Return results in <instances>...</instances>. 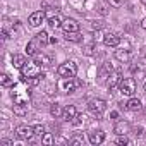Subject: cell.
Instances as JSON below:
<instances>
[{
    "mask_svg": "<svg viewBox=\"0 0 146 146\" xmlns=\"http://www.w3.org/2000/svg\"><path fill=\"white\" fill-rule=\"evenodd\" d=\"M79 84L81 83L76 78H60L57 81V90L62 91V93H74Z\"/></svg>",
    "mask_w": 146,
    "mask_h": 146,
    "instance_id": "cell-1",
    "label": "cell"
},
{
    "mask_svg": "<svg viewBox=\"0 0 146 146\" xmlns=\"http://www.w3.org/2000/svg\"><path fill=\"white\" fill-rule=\"evenodd\" d=\"M21 74H23V81L38 78V76H41V67L36 62H26V65L21 69Z\"/></svg>",
    "mask_w": 146,
    "mask_h": 146,
    "instance_id": "cell-2",
    "label": "cell"
},
{
    "mask_svg": "<svg viewBox=\"0 0 146 146\" xmlns=\"http://www.w3.org/2000/svg\"><path fill=\"white\" fill-rule=\"evenodd\" d=\"M57 72H58L60 78H76V74H78V65H76V62L67 60V62H64V64L58 65Z\"/></svg>",
    "mask_w": 146,
    "mask_h": 146,
    "instance_id": "cell-3",
    "label": "cell"
},
{
    "mask_svg": "<svg viewBox=\"0 0 146 146\" xmlns=\"http://www.w3.org/2000/svg\"><path fill=\"white\" fill-rule=\"evenodd\" d=\"M119 91L124 95V96H132L136 93V81L134 78H124L119 84Z\"/></svg>",
    "mask_w": 146,
    "mask_h": 146,
    "instance_id": "cell-4",
    "label": "cell"
},
{
    "mask_svg": "<svg viewBox=\"0 0 146 146\" xmlns=\"http://www.w3.org/2000/svg\"><path fill=\"white\" fill-rule=\"evenodd\" d=\"M88 110L93 113V115H102L105 110H107V102L102 100V98H95L88 103Z\"/></svg>",
    "mask_w": 146,
    "mask_h": 146,
    "instance_id": "cell-5",
    "label": "cell"
},
{
    "mask_svg": "<svg viewBox=\"0 0 146 146\" xmlns=\"http://www.w3.org/2000/svg\"><path fill=\"white\" fill-rule=\"evenodd\" d=\"M16 136H17L19 139L31 141L33 136H35V131H33V127H29V125H26V124H19V125L16 127Z\"/></svg>",
    "mask_w": 146,
    "mask_h": 146,
    "instance_id": "cell-6",
    "label": "cell"
},
{
    "mask_svg": "<svg viewBox=\"0 0 146 146\" xmlns=\"http://www.w3.org/2000/svg\"><path fill=\"white\" fill-rule=\"evenodd\" d=\"M45 19H46V14H45L43 11H36V12H33V14L29 16L28 23H29L31 28H38V26H41V23H43Z\"/></svg>",
    "mask_w": 146,
    "mask_h": 146,
    "instance_id": "cell-7",
    "label": "cell"
},
{
    "mask_svg": "<svg viewBox=\"0 0 146 146\" xmlns=\"http://www.w3.org/2000/svg\"><path fill=\"white\" fill-rule=\"evenodd\" d=\"M88 137H90V143H91V144L98 146V144H102V143L105 141V132H103L102 129H93V131L88 132Z\"/></svg>",
    "mask_w": 146,
    "mask_h": 146,
    "instance_id": "cell-8",
    "label": "cell"
},
{
    "mask_svg": "<svg viewBox=\"0 0 146 146\" xmlns=\"http://www.w3.org/2000/svg\"><path fill=\"white\" fill-rule=\"evenodd\" d=\"M62 29H64V33H76V31H79V23L76 19L65 17L62 21Z\"/></svg>",
    "mask_w": 146,
    "mask_h": 146,
    "instance_id": "cell-9",
    "label": "cell"
},
{
    "mask_svg": "<svg viewBox=\"0 0 146 146\" xmlns=\"http://www.w3.org/2000/svg\"><path fill=\"white\" fill-rule=\"evenodd\" d=\"M103 43L107 46H119L120 45V36L113 31H108V33L103 35Z\"/></svg>",
    "mask_w": 146,
    "mask_h": 146,
    "instance_id": "cell-10",
    "label": "cell"
},
{
    "mask_svg": "<svg viewBox=\"0 0 146 146\" xmlns=\"http://www.w3.org/2000/svg\"><path fill=\"white\" fill-rule=\"evenodd\" d=\"M113 132H115L117 136L129 134V132H131V124H129V122H125V120H120V122H117V124H115Z\"/></svg>",
    "mask_w": 146,
    "mask_h": 146,
    "instance_id": "cell-11",
    "label": "cell"
},
{
    "mask_svg": "<svg viewBox=\"0 0 146 146\" xmlns=\"http://www.w3.org/2000/svg\"><path fill=\"white\" fill-rule=\"evenodd\" d=\"M120 81H122V78H120V72H112V74H110V79H108V83H107V88H108V91H113L115 88H119Z\"/></svg>",
    "mask_w": 146,
    "mask_h": 146,
    "instance_id": "cell-12",
    "label": "cell"
},
{
    "mask_svg": "<svg viewBox=\"0 0 146 146\" xmlns=\"http://www.w3.org/2000/svg\"><path fill=\"white\" fill-rule=\"evenodd\" d=\"M78 117V108H76V105H67L65 108H64V119L65 120H74Z\"/></svg>",
    "mask_w": 146,
    "mask_h": 146,
    "instance_id": "cell-13",
    "label": "cell"
},
{
    "mask_svg": "<svg viewBox=\"0 0 146 146\" xmlns=\"http://www.w3.org/2000/svg\"><path fill=\"white\" fill-rule=\"evenodd\" d=\"M35 62H36L41 69H46V67H50L52 58L46 57V55H43V53H36V55H35Z\"/></svg>",
    "mask_w": 146,
    "mask_h": 146,
    "instance_id": "cell-14",
    "label": "cell"
},
{
    "mask_svg": "<svg viewBox=\"0 0 146 146\" xmlns=\"http://www.w3.org/2000/svg\"><path fill=\"white\" fill-rule=\"evenodd\" d=\"M46 17H48V24H50L52 28H55V29H57V28H62V21H64V19H60L57 12H55V14H53V12H48Z\"/></svg>",
    "mask_w": 146,
    "mask_h": 146,
    "instance_id": "cell-15",
    "label": "cell"
},
{
    "mask_svg": "<svg viewBox=\"0 0 146 146\" xmlns=\"http://www.w3.org/2000/svg\"><path fill=\"white\" fill-rule=\"evenodd\" d=\"M40 48H41V45L38 43V40H36V38H33V40H31V41L26 45V53L35 57V55L38 53V50H40Z\"/></svg>",
    "mask_w": 146,
    "mask_h": 146,
    "instance_id": "cell-16",
    "label": "cell"
},
{
    "mask_svg": "<svg viewBox=\"0 0 146 146\" xmlns=\"http://www.w3.org/2000/svg\"><path fill=\"white\" fill-rule=\"evenodd\" d=\"M141 105H143V103H141L139 98H132V96H131V100L125 103V108L131 110V112H137V110L141 108Z\"/></svg>",
    "mask_w": 146,
    "mask_h": 146,
    "instance_id": "cell-17",
    "label": "cell"
},
{
    "mask_svg": "<svg viewBox=\"0 0 146 146\" xmlns=\"http://www.w3.org/2000/svg\"><path fill=\"white\" fill-rule=\"evenodd\" d=\"M26 62H28V60H26V57H24V55H12V65H14L16 69H19V70H21V69L26 65Z\"/></svg>",
    "mask_w": 146,
    "mask_h": 146,
    "instance_id": "cell-18",
    "label": "cell"
},
{
    "mask_svg": "<svg viewBox=\"0 0 146 146\" xmlns=\"http://www.w3.org/2000/svg\"><path fill=\"white\" fill-rule=\"evenodd\" d=\"M35 38L38 40V43H40L41 46H46V45L50 43V36H48V33H46V31H41V33H38Z\"/></svg>",
    "mask_w": 146,
    "mask_h": 146,
    "instance_id": "cell-19",
    "label": "cell"
},
{
    "mask_svg": "<svg viewBox=\"0 0 146 146\" xmlns=\"http://www.w3.org/2000/svg\"><path fill=\"white\" fill-rule=\"evenodd\" d=\"M115 58L120 60V62H129L131 60V53L127 50H117L115 52Z\"/></svg>",
    "mask_w": 146,
    "mask_h": 146,
    "instance_id": "cell-20",
    "label": "cell"
},
{
    "mask_svg": "<svg viewBox=\"0 0 146 146\" xmlns=\"http://www.w3.org/2000/svg\"><path fill=\"white\" fill-rule=\"evenodd\" d=\"M50 113H52L55 119H58V117H64V108H62L58 103H53V105L50 107Z\"/></svg>",
    "mask_w": 146,
    "mask_h": 146,
    "instance_id": "cell-21",
    "label": "cell"
},
{
    "mask_svg": "<svg viewBox=\"0 0 146 146\" xmlns=\"http://www.w3.org/2000/svg\"><path fill=\"white\" fill-rule=\"evenodd\" d=\"M26 112H28V105H21V103H14V113H16V115H19V117H23V115H26Z\"/></svg>",
    "mask_w": 146,
    "mask_h": 146,
    "instance_id": "cell-22",
    "label": "cell"
},
{
    "mask_svg": "<svg viewBox=\"0 0 146 146\" xmlns=\"http://www.w3.org/2000/svg\"><path fill=\"white\" fill-rule=\"evenodd\" d=\"M12 98H14V103H21V105H28V102H29V98L28 96H23L21 93H14Z\"/></svg>",
    "mask_w": 146,
    "mask_h": 146,
    "instance_id": "cell-23",
    "label": "cell"
},
{
    "mask_svg": "<svg viewBox=\"0 0 146 146\" xmlns=\"http://www.w3.org/2000/svg\"><path fill=\"white\" fill-rule=\"evenodd\" d=\"M0 84H2L4 88H11V86H14V81L7 74H2V76H0Z\"/></svg>",
    "mask_w": 146,
    "mask_h": 146,
    "instance_id": "cell-24",
    "label": "cell"
},
{
    "mask_svg": "<svg viewBox=\"0 0 146 146\" xmlns=\"http://www.w3.org/2000/svg\"><path fill=\"white\" fill-rule=\"evenodd\" d=\"M65 40L78 43V41H81V35H79V31H76V33H65Z\"/></svg>",
    "mask_w": 146,
    "mask_h": 146,
    "instance_id": "cell-25",
    "label": "cell"
},
{
    "mask_svg": "<svg viewBox=\"0 0 146 146\" xmlns=\"http://www.w3.org/2000/svg\"><path fill=\"white\" fill-rule=\"evenodd\" d=\"M41 143H43L45 146H52V144H53V136H52L50 132H45V134L41 136Z\"/></svg>",
    "mask_w": 146,
    "mask_h": 146,
    "instance_id": "cell-26",
    "label": "cell"
},
{
    "mask_svg": "<svg viewBox=\"0 0 146 146\" xmlns=\"http://www.w3.org/2000/svg\"><path fill=\"white\" fill-rule=\"evenodd\" d=\"M69 143H70L72 146H83V144H84V137H81V136H74Z\"/></svg>",
    "mask_w": 146,
    "mask_h": 146,
    "instance_id": "cell-27",
    "label": "cell"
},
{
    "mask_svg": "<svg viewBox=\"0 0 146 146\" xmlns=\"http://www.w3.org/2000/svg\"><path fill=\"white\" fill-rule=\"evenodd\" d=\"M115 143H117V144H120V146H122V144H131V139L127 137V134H122V136H119V137H117V141H115Z\"/></svg>",
    "mask_w": 146,
    "mask_h": 146,
    "instance_id": "cell-28",
    "label": "cell"
},
{
    "mask_svg": "<svg viewBox=\"0 0 146 146\" xmlns=\"http://www.w3.org/2000/svg\"><path fill=\"white\" fill-rule=\"evenodd\" d=\"M33 131H35V136H43V134H45V127H43L41 124L35 125V127H33Z\"/></svg>",
    "mask_w": 146,
    "mask_h": 146,
    "instance_id": "cell-29",
    "label": "cell"
},
{
    "mask_svg": "<svg viewBox=\"0 0 146 146\" xmlns=\"http://www.w3.org/2000/svg\"><path fill=\"white\" fill-rule=\"evenodd\" d=\"M107 2L112 5V7H122V4H124V0H107Z\"/></svg>",
    "mask_w": 146,
    "mask_h": 146,
    "instance_id": "cell-30",
    "label": "cell"
},
{
    "mask_svg": "<svg viewBox=\"0 0 146 146\" xmlns=\"http://www.w3.org/2000/svg\"><path fill=\"white\" fill-rule=\"evenodd\" d=\"M2 144H4V146H14V143H12L11 139H2Z\"/></svg>",
    "mask_w": 146,
    "mask_h": 146,
    "instance_id": "cell-31",
    "label": "cell"
},
{
    "mask_svg": "<svg viewBox=\"0 0 146 146\" xmlns=\"http://www.w3.org/2000/svg\"><path fill=\"white\" fill-rule=\"evenodd\" d=\"M136 136H141L143 134V127H136V132H134Z\"/></svg>",
    "mask_w": 146,
    "mask_h": 146,
    "instance_id": "cell-32",
    "label": "cell"
},
{
    "mask_svg": "<svg viewBox=\"0 0 146 146\" xmlns=\"http://www.w3.org/2000/svg\"><path fill=\"white\" fill-rule=\"evenodd\" d=\"M2 38H4V40H7V38H9V35H7V31H5V29L2 31Z\"/></svg>",
    "mask_w": 146,
    "mask_h": 146,
    "instance_id": "cell-33",
    "label": "cell"
},
{
    "mask_svg": "<svg viewBox=\"0 0 146 146\" xmlns=\"http://www.w3.org/2000/svg\"><path fill=\"white\" fill-rule=\"evenodd\" d=\"M141 28H143V29H146V17L141 21Z\"/></svg>",
    "mask_w": 146,
    "mask_h": 146,
    "instance_id": "cell-34",
    "label": "cell"
},
{
    "mask_svg": "<svg viewBox=\"0 0 146 146\" xmlns=\"http://www.w3.org/2000/svg\"><path fill=\"white\" fill-rule=\"evenodd\" d=\"M141 4H143V5H146V0H141Z\"/></svg>",
    "mask_w": 146,
    "mask_h": 146,
    "instance_id": "cell-35",
    "label": "cell"
},
{
    "mask_svg": "<svg viewBox=\"0 0 146 146\" xmlns=\"http://www.w3.org/2000/svg\"><path fill=\"white\" fill-rule=\"evenodd\" d=\"M144 91H146V83H144Z\"/></svg>",
    "mask_w": 146,
    "mask_h": 146,
    "instance_id": "cell-36",
    "label": "cell"
}]
</instances>
